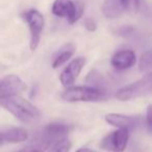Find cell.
I'll use <instances>...</instances> for the list:
<instances>
[{
	"label": "cell",
	"mask_w": 152,
	"mask_h": 152,
	"mask_svg": "<svg viewBox=\"0 0 152 152\" xmlns=\"http://www.w3.org/2000/svg\"><path fill=\"white\" fill-rule=\"evenodd\" d=\"M52 14L59 18H67L69 24H74L81 18L85 12V5L80 1L73 0H54Z\"/></svg>",
	"instance_id": "cell-4"
},
{
	"label": "cell",
	"mask_w": 152,
	"mask_h": 152,
	"mask_svg": "<svg viewBox=\"0 0 152 152\" xmlns=\"http://www.w3.org/2000/svg\"><path fill=\"white\" fill-rule=\"evenodd\" d=\"M70 130H71V126L68 124L63 122H52L44 128V132H43L44 138H42V140L40 141H46L51 143L52 141L61 140L69 134Z\"/></svg>",
	"instance_id": "cell-9"
},
{
	"label": "cell",
	"mask_w": 152,
	"mask_h": 152,
	"mask_svg": "<svg viewBox=\"0 0 152 152\" xmlns=\"http://www.w3.org/2000/svg\"><path fill=\"white\" fill-rule=\"evenodd\" d=\"M28 132L24 128L21 127H10L6 129L1 130V145H4L5 143L10 144H16V143L24 142L28 139Z\"/></svg>",
	"instance_id": "cell-11"
},
{
	"label": "cell",
	"mask_w": 152,
	"mask_h": 152,
	"mask_svg": "<svg viewBox=\"0 0 152 152\" xmlns=\"http://www.w3.org/2000/svg\"><path fill=\"white\" fill-rule=\"evenodd\" d=\"M0 104L4 110L25 123H35L41 118V112L37 107L19 95L0 98Z\"/></svg>",
	"instance_id": "cell-1"
},
{
	"label": "cell",
	"mask_w": 152,
	"mask_h": 152,
	"mask_svg": "<svg viewBox=\"0 0 152 152\" xmlns=\"http://www.w3.org/2000/svg\"><path fill=\"white\" fill-rule=\"evenodd\" d=\"M120 2L124 6L126 12H128L129 14H136L139 10L140 0H120Z\"/></svg>",
	"instance_id": "cell-18"
},
{
	"label": "cell",
	"mask_w": 152,
	"mask_h": 152,
	"mask_svg": "<svg viewBox=\"0 0 152 152\" xmlns=\"http://www.w3.org/2000/svg\"><path fill=\"white\" fill-rule=\"evenodd\" d=\"M26 89V84L17 75H6L0 80V98L20 95Z\"/></svg>",
	"instance_id": "cell-7"
},
{
	"label": "cell",
	"mask_w": 152,
	"mask_h": 152,
	"mask_svg": "<svg viewBox=\"0 0 152 152\" xmlns=\"http://www.w3.org/2000/svg\"><path fill=\"white\" fill-rule=\"evenodd\" d=\"M62 98L68 102H98L105 96L99 88L92 86H71L66 88L62 93Z\"/></svg>",
	"instance_id": "cell-3"
},
{
	"label": "cell",
	"mask_w": 152,
	"mask_h": 152,
	"mask_svg": "<svg viewBox=\"0 0 152 152\" xmlns=\"http://www.w3.org/2000/svg\"><path fill=\"white\" fill-rule=\"evenodd\" d=\"M83 24H85V27L87 31L93 32L97 29V24H96L95 20L92 18H87L85 20V22H83Z\"/></svg>",
	"instance_id": "cell-20"
},
{
	"label": "cell",
	"mask_w": 152,
	"mask_h": 152,
	"mask_svg": "<svg viewBox=\"0 0 152 152\" xmlns=\"http://www.w3.org/2000/svg\"><path fill=\"white\" fill-rule=\"evenodd\" d=\"M152 67V51L145 52L141 56L140 63H139V68L141 72H146Z\"/></svg>",
	"instance_id": "cell-17"
},
{
	"label": "cell",
	"mask_w": 152,
	"mask_h": 152,
	"mask_svg": "<svg viewBox=\"0 0 152 152\" xmlns=\"http://www.w3.org/2000/svg\"><path fill=\"white\" fill-rule=\"evenodd\" d=\"M136 62V53L132 50H121L118 51L112 57V63L113 67L117 70H125L128 68L132 67Z\"/></svg>",
	"instance_id": "cell-10"
},
{
	"label": "cell",
	"mask_w": 152,
	"mask_h": 152,
	"mask_svg": "<svg viewBox=\"0 0 152 152\" xmlns=\"http://www.w3.org/2000/svg\"><path fill=\"white\" fill-rule=\"evenodd\" d=\"M75 152H96L95 150L93 149H90V148H87V147H82V148H79L77 149Z\"/></svg>",
	"instance_id": "cell-21"
},
{
	"label": "cell",
	"mask_w": 152,
	"mask_h": 152,
	"mask_svg": "<svg viewBox=\"0 0 152 152\" xmlns=\"http://www.w3.org/2000/svg\"><path fill=\"white\" fill-rule=\"evenodd\" d=\"M50 146L51 143L46 142V141H39V142H36L35 144L28 145V146L19 149L15 152H46Z\"/></svg>",
	"instance_id": "cell-16"
},
{
	"label": "cell",
	"mask_w": 152,
	"mask_h": 152,
	"mask_svg": "<svg viewBox=\"0 0 152 152\" xmlns=\"http://www.w3.org/2000/svg\"><path fill=\"white\" fill-rule=\"evenodd\" d=\"M102 14L108 19H117L125 10L120 0H105L102 4Z\"/></svg>",
	"instance_id": "cell-13"
},
{
	"label": "cell",
	"mask_w": 152,
	"mask_h": 152,
	"mask_svg": "<svg viewBox=\"0 0 152 152\" xmlns=\"http://www.w3.org/2000/svg\"><path fill=\"white\" fill-rule=\"evenodd\" d=\"M104 119H105L106 123L117 128H128V129H130V128L134 127L138 123V119L136 117L128 116V115L124 114H116V113L105 115Z\"/></svg>",
	"instance_id": "cell-12"
},
{
	"label": "cell",
	"mask_w": 152,
	"mask_h": 152,
	"mask_svg": "<svg viewBox=\"0 0 152 152\" xmlns=\"http://www.w3.org/2000/svg\"><path fill=\"white\" fill-rule=\"evenodd\" d=\"M129 140L128 128H118L106 134L100 142V148L108 152H124Z\"/></svg>",
	"instance_id": "cell-6"
},
{
	"label": "cell",
	"mask_w": 152,
	"mask_h": 152,
	"mask_svg": "<svg viewBox=\"0 0 152 152\" xmlns=\"http://www.w3.org/2000/svg\"><path fill=\"white\" fill-rule=\"evenodd\" d=\"M152 92V72L145 75L143 78L120 88L116 93V98L121 102L136 99Z\"/></svg>",
	"instance_id": "cell-2"
},
{
	"label": "cell",
	"mask_w": 152,
	"mask_h": 152,
	"mask_svg": "<svg viewBox=\"0 0 152 152\" xmlns=\"http://www.w3.org/2000/svg\"><path fill=\"white\" fill-rule=\"evenodd\" d=\"M75 50H76L75 45L71 44V42H69V44H67L64 47H62V48L59 50V52L55 54V56L53 57L52 67L53 68H59V66H62L63 64H65L66 62H67L74 55Z\"/></svg>",
	"instance_id": "cell-14"
},
{
	"label": "cell",
	"mask_w": 152,
	"mask_h": 152,
	"mask_svg": "<svg viewBox=\"0 0 152 152\" xmlns=\"http://www.w3.org/2000/svg\"><path fill=\"white\" fill-rule=\"evenodd\" d=\"M85 65V57H76L73 59L59 75V81L62 85L66 88L73 86L78 76L80 75L81 69Z\"/></svg>",
	"instance_id": "cell-8"
},
{
	"label": "cell",
	"mask_w": 152,
	"mask_h": 152,
	"mask_svg": "<svg viewBox=\"0 0 152 152\" xmlns=\"http://www.w3.org/2000/svg\"><path fill=\"white\" fill-rule=\"evenodd\" d=\"M72 147V144L69 139L63 138L61 140L55 141L48 148L46 152H69Z\"/></svg>",
	"instance_id": "cell-15"
},
{
	"label": "cell",
	"mask_w": 152,
	"mask_h": 152,
	"mask_svg": "<svg viewBox=\"0 0 152 152\" xmlns=\"http://www.w3.org/2000/svg\"><path fill=\"white\" fill-rule=\"evenodd\" d=\"M146 126L148 132L152 134V104H149L146 109Z\"/></svg>",
	"instance_id": "cell-19"
},
{
	"label": "cell",
	"mask_w": 152,
	"mask_h": 152,
	"mask_svg": "<svg viewBox=\"0 0 152 152\" xmlns=\"http://www.w3.org/2000/svg\"><path fill=\"white\" fill-rule=\"evenodd\" d=\"M23 19L28 25L29 32H30V42H29L30 50L36 51L40 44L41 35L45 26L44 17L38 10L33 8L23 14Z\"/></svg>",
	"instance_id": "cell-5"
}]
</instances>
